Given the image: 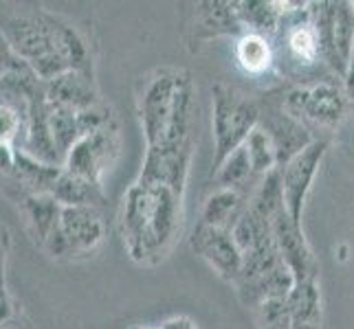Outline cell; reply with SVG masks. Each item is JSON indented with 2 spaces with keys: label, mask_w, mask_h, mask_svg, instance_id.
I'll list each match as a JSON object with an SVG mask.
<instances>
[{
  "label": "cell",
  "mask_w": 354,
  "mask_h": 329,
  "mask_svg": "<svg viewBox=\"0 0 354 329\" xmlns=\"http://www.w3.org/2000/svg\"><path fill=\"white\" fill-rule=\"evenodd\" d=\"M137 112L148 143L139 180L185 193L198 123L192 75L169 66L152 70L139 83Z\"/></svg>",
  "instance_id": "cell-1"
},
{
  "label": "cell",
  "mask_w": 354,
  "mask_h": 329,
  "mask_svg": "<svg viewBox=\"0 0 354 329\" xmlns=\"http://www.w3.org/2000/svg\"><path fill=\"white\" fill-rule=\"evenodd\" d=\"M0 33L42 81L80 70L93 75V55L82 33L46 9H11L0 14Z\"/></svg>",
  "instance_id": "cell-2"
},
{
  "label": "cell",
  "mask_w": 354,
  "mask_h": 329,
  "mask_svg": "<svg viewBox=\"0 0 354 329\" xmlns=\"http://www.w3.org/2000/svg\"><path fill=\"white\" fill-rule=\"evenodd\" d=\"M183 193L137 180L124 196L121 237L132 261L154 266L172 248L180 230Z\"/></svg>",
  "instance_id": "cell-3"
},
{
  "label": "cell",
  "mask_w": 354,
  "mask_h": 329,
  "mask_svg": "<svg viewBox=\"0 0 354 329\" xmlns=\"http://www.w3.org/2000/svg\"><path fill=\"white\" fill-rule=\"evenodd\" d=\"M262 110L251 97L227 83L212 86V134L214 163L212 174L227 158L247 143L249 134L260 126Z\"/></svg>",
  "instance_id": "cell-4"
},
{
  "label": "cell",
  "mask_w": 354,
  "mask_h": 329,
  "mask_svg": "<svg viewBox=\"0 0 354 329\" xmlns=\"http://www.w3.org/2000/svg\"><path fill=\"white\" fill-rule=\"evenodd\" d=\"M106 239V224L95 206H62L59 224L44 241V250L55 259L91 257Z\"/></svg>",
  "instance_id": "cell-5"
},
{
  "label": "cell",
  "mask_w": 354,
  "mask_h": 329,
  "mask_svg": "<svg viewBox=\"0 0 354 329\" xmlns=\"http://www.w3.org/2000/svg\"><path fill=\"white\" fill-rule=\"evenodd\" d=\"M310 16L319 33L324 62L337 77L346 79L354 57V3H310Z\"/></svg>",
  "instance_id": "cell-6"
},
{
  "label": "cell",
  "mask_w": 354,
  "mask_h": 329,
  "mask_svg": "<svg viewBox=\"0 0 354 329\" xmlns=\"http://www.w3.org/2000/svg\"><path fill=\"white\" fill-rule=\"evenodd\" d=\"M121 156V132L117 121L104 126L102 130L86 134L75 143L64 161V169L84 180L104 187L106 176L113 172Z\"/></svg>",
  "instance_id": "cell-7"
},
{
  "label": "cell",
  "mask_w": 354,
  "mask_h": 329,
  "mask_svg": "<svg viewBox=\"0 0 354 329\" xmlns=\"http://www.w3.org/2000/svg\"><path fill=\"white\" fill-rule=\"evenodd\" d=\"M326 150H328V141L315 139L306 150H301L297 156H292L284 167H279L286 213L292 217V222H297V224H301L304 206H306V198L313 189L315 176L324 163Z\"/></svg>",
  "instance_id": "cell-8"
},
{
  "label": "cell",
  "mask_w": 354,
  "mask_h": 329,
  "mask_svg": "<svg viewBox=\"0 0 354 329\" xmlns=\"http://www.w3.org/2000/svg\"><path fill=\"white\" fill-rule=\"evenodd\" d=\"M189 246L203 261L209 263L218 277H223L229 283L238 281L242 272V250L231 230L198 224L189 237Z\"/></svg>",
  "instance_id": "cell-9"
},
{
  "label": "cell",
  "mask_w": 354,
  "mask_h": 329,
  "mask_svg": "<svg viewBox=\"0 0 354 329\" xmlns=\"http://www.w3.org/2000/svg\"><path fill=\"white\" fill-rule=\"evenodd\" d=\"M275 38L284 42L286 57L295 66L313 68L315 64H319V59L324 62L319 33H317L313 16H310V3L306 9L282 16Z\"/></svg>",
  "instance_id": "cell-10"
},
{
  "label": "cell",
  "mask_w": 354,
  "mask_h": 329,
  "mask_svg": "<svg viewBox=\"0 0 354 329\" xmlns=\"http://www.w3.org/2000/svg\"><path fill=\"white\" fill-rule=\"evenodd\" d=\"M271 226H273L277 250L282 255V259L288 266L292 277H295V281L319 279V263H317L310 243L306 235H304L301 224L292 222V217L284 211L273 219Z\"/></svg>",
  "instance_id": "cell-11"
},
{
  "label": "cell",
  "mask_w": 354,
  "mask_h": 329,
  "mask_svg": "<svg viewBox=\"0 0 354 329\" xmlns=\"http://www.w3.org/2000/svg\"><path fill=\"white\" fill-rule=\"evenodd\" d=\"M44 94L48 106L66 108L73 110V112H82V110L102 103V97L95 86L93 75L80 70H71L51 81H44Z\"/></svg>",
  "instance_id": "cell-12"
},
{
  "label": "cell",
  "mask_w": 354,
  "mask_h": 329,
  "mask_svg": "<svg viewBox=\"0 0 354 329\" xmlns=\"http://www.w3.org/2000/svg\"><path fill=\"white\" fill-rule=\"evenodd\" d=\"M346 110H348L346 92L333 81H319V83H315V86H308L301 126L306 130L308 126L335 130L341 121H344Z\"/></svg>",
  "instance_id": "cell-13"
},
{
  "label": "cell",
  "mask_w": 354,
  "mask_h": 329,
  "mask_svg": "<svg viewBox=\"0 0 354 329\" xmlns=\"http://www.w3.org/2000/svg\"><path fill=\"white\" fill-rule=\"evenodd\" d=\"M260 126L271 134L273 145L277 150V163L279 167H284L292 156H297L301 150H306L308 145L315 141L308 130L304 128L301 123H297L295 119H290L282 106H279L275 112L268 114L266 121L260 119Z\"/></svg>",
  "instance_id": "cell-14"
},
{
  "label": "cell",
  "mask_w": 354,
  "mask_h": 329,
  "mask_svg": "<svg viewBox=\"0 0 354 329\" xmlns=\"http://www.w3.org/2000/svg\"><path fill=\"white\" fill-rule=\"evenodd\" d=\"M286 301L290 308L292 329H322L324 308H322V290L317 279L295 281Z\"/></svg>",
  "instance_id": "cell-15"
},
{
  "label": "cell",
  "mask_w": 354,
  "mask_h": 329,
  "mask_svg": "<svg viewBox=\"0 0 354 329\" xmlns=\"http://www.w3.org/2000/svg\"><path fill=\"white\" fill-rule=\"evenodd\" d=\"M249 206V196L236 189H218L207 198L203 206L201 224L223 230H234L238 219L244 215Z\"/></svg>",
  "instance_id": "cell-16"
},
{
  "label": "cell",
  "mask_w": 354,
  "mask_h": 329,
  "mask_svg": "<svg viewBox=\"0 0 354 329\" xmlns=\"http://www.w3.org/2000/svg\"><path fill=\"white\" fill-rule=\"evenodd\" d=\"M64 167L46 165L31 158L29 154H24L20 150L14 152V169L11 174L16 176L20 182V187L24 193H38V196H51V191L55 187V182L62 174Z\"/></svg>",
  "instance_id": "cell-17"
},
{
  "label": "cell",
  "mask_w": 354,
  "mask_h": 329,
  "mask_svg": "<svg viewBox=\"0 0 354 329\" xmlns=\"http://www.w3.org/2000/svg\"><path fill=\"white\" fill-rule=\"evenodd\" d=\"M196 11V33L201 38L218 35H244V24L238 14V3H203Z\"/></svg>",
  "instance_id": "cell-18"
},
{
  "label": "cell",
  "mask_w": 354,
  "mask_h": 329,
  "mask_svg": "<svg viewBox=\"0 0 354 329\" xmlns=\"http://www.w3.org/2000/svg\"><path fill=\"white\" fill-rule=\"evenodd\" d=\"M20 209L27 217V224L33 239L44 246V241L51 237V233L59 224L62 206L55 202L53 196H38V193H24L20 200Z\"/></svg>",
  "instance_id": "cell-19"
},
{
  "label": "cell",
  "mask_w": 354,
  "mask_h": 329,
  "mask_svg": "<svg viewBox=\"0 0 354 329\" xmlns=\"http://www.w3.org/2000/svg\"><path fill=\"white\" fill-rule=\"evenodd\" d=\"M51 196L59 206H95L100 209L104 204V187H97L93 182L84 180L75 174L62 169Z\"/></svg>",
  "instance_id": "cell-20"
},
{
  "label": "cell",
  "mask_w": 354,
  "mask_h": 329,
  "mask_svg": "<svg viewBox=\"0 0 354 329\" xmlns=\"http://www.w3.org/2000/svg\"><path fill=\"white\" fill-rule=\"evenodd\" d=\"M238 66L249 75H264L275 64V48L271 40L258 33H244L236 42Z\"/></svg>",
  "instance_id": "cell-21"
},
{
  "label": "cell",
  "mask_w": 354,
  "mask_h": 329,
  "mask_svg": "<svg viewBox=\"0 0 354 329\" xmlns=\"http://www.w3.org/2000/svg\"><path fill=\"white\" fill-rule=\"evenodd\" d=\"M238 14L244 24V31L264 35L268 40L275 38L279 22H282V16L275 9V3H266V0H244V3H238Z\"/></svg>",
  "instance_id": "cell-22"
},
{
  "label": "cell",
  "mask_w": 354,
  "mask_h": 329,
  "mask_svg": "<svg viewBox=\"0 0 354 329\" xmlns=\"http://www.w3.org/2000/svg\"><path fill=\"white\" fill-rule=\"evenodd\" d=\"M249 211L258 213L260 217L273 222V219L286 211L284 206V191H282V178H279V169L271 172L260 180V185L249 198Z\"/></svg>",
  "instance_id": "cell-23"
},
{
  "label": "cell",
  "mask_w": 354,
  "mask_h": 329,
  "mask_svg": "<svg viewBox=\"0 0 354 329\" xmlns=\"http://www.w3.org/2000/svg\"><path fill=\"white\" fill-rule=\"evenodd\" d=\"M214 178L218 182V189H236V191H242L244 196H249V193H247L249 182L260 185V178L253 176L251 161H249L247 150H244V145L240 150H236L221 167L216 169Z\"/></svg>",
  "instance_id": "cell-24"
},
{
  "label": "cell",
  "mask_w": 354,
  "mask_h": 329,
  "mask_svg": "<svg viewBox=\"0 0 354 329\" xmlns=\"http://www.w3.org/2000/svg\"><path fill=\"white\" fill-rule=\"evenodd\" d=\"M48 128H51L55 148H57L59 158H62V163H64L68 152L75 148V143L82 139L80 117H77V112H73V110L48 106Z\"/></svg>",
  "instance_id": "cell-25"
},
{
  "label": "cell",
  "mask_w": 354,
  "mask_h": 329,
  "mask_svg": "<svg viewBox=\"0 0 354 329\" xmlns=\"http://www.w3.org/2000/svg\"><path fill=\"white\" fill-rule=\"evenodd\" d=\"M244 150L249 154V161H251V169H253V176L255 178H264L275 169H279V163H277V150L273 145V139L271 134H268L262 126L255 128L247 143H244Z\"/></svg>",
  "instance_id": "cell-26"
},
{
  "label": "cell",
  "mask_w": 354,
  "mask_h": 329,
  "mask_svg": "<svg viewBox=\"0 0 354 329\" xmlns=\"http://www.w3.org/2000/svg\"><path fill=\"white\" fill-rule=\"evenodd\" d=\"M231 235H234L242 255L251 252V250L260 248V246H264V243L275 239L271 222L264 219V217H260L258 213L249 211V206H247V211H244V215L238 219V224L234 226V230H231Z\"/></svg>",
  "instance_id": "cell-27"
},
{
  "label": "cell",
  "mask_w": 354,
  "mask_h": 329,
  "mask_svg": "<svg viewBox=\"0 0 354 329\" xmlns=\"http://www.w3.org/2000/svg\"><path fill=\"white\" fill-rule=\"evenodd\" d=\"M258 329H292L286 299H268L253 310Z\"/></svg>",
  "instance_id": "cell-28"
},
{
  "label": "cell",
  "mask_w": 354,
  "mask_h": 329,
  "mask_svg": "<svg viewBox=\"0 0 354 329\" xmlns=\"http://www.w3.org/2000/svg\"><path fill=\"white\" fill-rule=\"evenodd\" d=\"M24 119L14 108L0 106V148L16 152L24 134Z\"/></svg>",
  "instance_id": "cell-29"
},
{
  "label": "cell",
  "mask_w": 354,
  "mask_h": 329,
  "mask_svg": "<svg viewBox=\"0 0 354 329\" xmlns=\"http://www.w3.org/2000/svg\"><path fill=\"white\" fill-rule=\"evenodd\" d=\"M9 255V230L0 224V286H5V263Z\"/></svg>",
  "instance_id": "cell-30"
},
{
  "label": "cell",
  "mask_w": 354,
  "mask_h": 329,
  "mask_svg": "<svg viewBox=\"0 0 354 329\" xmlns=\"http://www.w3.org/2000/svg\"><path fill=\"white\" fill-rule=\"evenodd\" d=\"M158 329H196V325L187 316H172L163 325H158Z\"/></svg>",
  "instance_id": "cell-31"
},
{
  "label": "cell",
  "mask_w": 354,
  "mask_h": 329,
  "mask_svg": "<svg viewBox=\"0 0 354 329\" xmlns=\"http://www.w3.org/2000/svg\"><path fill=\"white\" fill-rule=\"evenodd\" d=\"M344 83H346V97H348L350 101H354V57H352V62H350V66H348V72H346Z\"/></svg>",
  "instance_id": "cell-32"
},
{
  "label": "cell",
  "mask_w": 354,
  "mask_h": 329,
  "mask_svg": "<svg viewBox=\"0 0 354 329\" xmlns=\"http://www.w3.org/2000/svg\"><path fill=\"white\" fill-rule=\"evenodd\" d=\"M0 329H29V327H27V325H20V321H16V319H14V321L7 323L5 327H0Z\"/></svg>",
  "instance_id": "cell-33"
},
{
  "label": "cell",
  "mask_w": 354,
  "mask_h": 329,
  "mask_svg": "<svg viewBox=\"0 0 354 329\" xmlns=\"http://www.w3.org/2000/svg\"><path fill=\"white\" fill-rule=\"evenodd\" d=\"M145 329H158V327H145Z\"/></svg>",
  "instance_id": "cell-34"
},
{
  "label": "cell",
  "mask_w": 354,
  "mask_h": 329,
  "mask_svg": "<svg viewBox=\"0 0 354 329\" xmlns=\"http://www.w3.org/2000/svg\"><path fill=\"white\" fill-rule=\"evenodd\" d=\"M0 290H5V286H0Z\"/></svg>",
  "instance_id": "cell-35"
}]
</instances>
